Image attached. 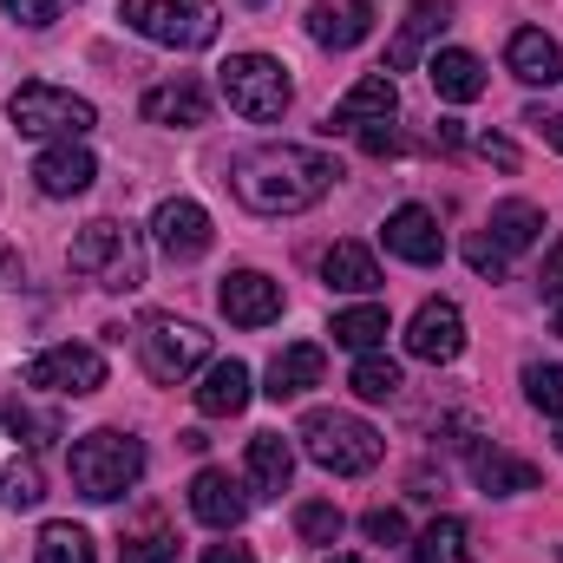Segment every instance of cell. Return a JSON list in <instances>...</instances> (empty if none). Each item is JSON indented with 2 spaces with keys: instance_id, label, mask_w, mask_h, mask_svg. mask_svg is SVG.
I'll return each mask as SVG.
<instances>
[{
  "instance_id": "obj_1",
  "label": "cell",
  "mask_w": 563,
  "mask_h": 563,
  "mask_svg": "<svg viewBox=\"0 0 563 563\" xmlns=\"http://www.w3.org/2000/svg\"><path fill=\"white\" fill-rule=\"evenodd\" d=\"M341 184V164L314 144H256L250 157H236L230 170V190L243 210L256 217H301L314 210L328 190Z\"/></svg>"
},
{
  "instance_id": "obj_2",
  "label": "cell",
  "mask_w": 563,
  "mask_h": 563,
  "mask_svg": "<svg viewBox=\"0 0 563 563\" xmlns=\"http://www.w3.org/2000/svg\"><path fill=\"white\" fill-rule=\"evenodd\" d=\"M73 492L92 498V505H119L132 485L144 478V439L119 432V426H99L86 439H73Z\"/></svg>"
},
{
  "instance_id": "obj_3",
  "label": "cell",
  "mask_w": 563,
  "mask_h": 563,
  "mask_svg": "<svg viewBox=\"0 0 563 563\" xmlns=\"http://www.w3.org/2000/svg\"><path fill=\"white\" fill-rule=\"evenodd\" d=\"M66 263H73V276H86L92 288H106V295H132V288H144V243H139V230L119 223V217L86 223V230L73 236Z\"/></svg>"
},
{
  "instance_id": "obj_4",
  "label": "cell",
  "mask_w": 563,
  "mask_h": 563,
  "mask_svg": "<svg viewBox=\"0 0 563 563\" xmlns=\"http://www.w3.org/2000/svg\"><path fill=\"white\" fill-rule=\"evenodd\" d=\"M119 20L132 33H144L151 46H170V53H203L223 33L217 0H119Z\"/></svg>"
},
{
  "instance_id": "obj_5",
  "label": "cell",
  "mask_w": 563,
  "mask_h": 563,
  "mask_svg": "<svg viewBox=\"0 0 563 563\" xmlns=\"http://www.w3.org/2000/svg\"><path fill=\"white\" fill-rule=\"evenodd\" d=\"M301 452L321 465V472H334V478H361V472H374L380 465V452H387V439L374 432L367 420H354V413H308L301 420Z\"/></svg>"
},
{
  "instance_id": "obj_6",
  "label": "cell",
  "mask_w": 563,
  "mask_h": 563,
  "mask_svg": "<svg viewBox=\"0 0 563 563\" xmlns=\"http://www.w3.org/2000/svg\"><path fill=\"white\" fill-rule=\"evenodd\" d=\"M217 86H223L230 112L250 119V125H276L282 112H288V99H295L288 66L269 59V53H230V59L217 66Z\"/></svg>"
},
{
  "instance_id": "obj_7",
  "label": "cell",
  "mask_w": 563,
  "mask_h": 563,
  "mask_svg": "<svg viewBox=\"0 0 563 563\" xmlns=\"http://www.w3.org/2000/svg\"><path fill=\"white\" fill-rule=\"evenodd\" d=\"M7 119H13V132H20V139H46V144L86 139V132L99 125L92 99H79V92H66V86H46V79L20 86V92L7 99Z\"/></svg>"
},
{
  "instance_id": "obj_8",
  "label": "cell",
  "mask_w": 563,
  "mask_h": 563,
  "mask_svg": "<svg viewBox=\"0 0 563 563\" xmlns=\"http://www.w3.org/2000/svg\"><path fill=\"white\" fill-rule=\"evenodd\" d=\"M139 361L157 387H177V380H190L210 361V334L197 321H184V314H144L139 321Z\"/></svg>"
},
{
  "instance_id": "obj_9",
  "label": "cell",
  "mask_w": 563,
  "mask_h": 563,
  "mask_svg": "<svg viewBox=\"0 0 563 563\" xmlns=\"http://www.w3.org/2000/svg\"><path fill=\"white\" fill-rule=\"evenodd\" d=\"M26 387L40 394H59V400H86L106 387V354L86 347V341H59V347H40L26 361Z\"/></svg>"
},
{
  "instance_id": "obj_10",
  "label": "cell",
  "mask_w": 563,
  "mask_h": 563,
  "mask_svg": "<svg viewBox=\"0 0 563 563\" xmlns=\"http://www.w3.org/2000/svg\"><path fill=\"white\" fill-rule=\"evenodd\" d=\"M210 210L197 203V197H164L157 210H151V243L170 256V263H197L203 250H210Z\"/></svg>"
},
{
  "instance_id": "obj_11",
  "label": "cell",
  "mask_w": 563,
  "mask_h": 563,
  "mask_svg": "<svg viewBox=\"0 0 563 563\" xmlns=\"http://www.w3.org/2000/svg\"><path fill=\"white\" fill-rule=\"evenodd\" d=\"M459 347H465V314H459V301H452V295L420 301L413 321H407V354L445 367V361H459Z\"/></svg>"
},
{
  "instance_id": "obj_12",
  "label": "cell",
  "mask_w": 563,
  "mask_h": 563,
  "mask_svg": "<svg viewBox=\"0 0 563 563\" xmlns=\"http://www.w3.org/2000/svg\"><path fill=\"white\" fill-rule=\"evenodd\" d=\"M394 119H400V86H394V73L380 66V73L354 79V86L334 99L328 132H367V125H394Z\"/></svg>"
},
{
  "instance_id": "obj_13",
  "label": "cell",
  "mask_w": 563,
  "mask_h": 563,
  "mask_svg": "<svg viewBox=\"0 0 563 563\" xmlns=\"http://www.w3.org/2000/svg\"><path fill=\"white\" fill-rule=\"evenodd\" d=\"M217 308L230 328H269L282 321V282H269L263 269H230L217 288Z\"/></svg>"
},
{
  "instance_id": "obj_14",
  "label": "cell",
  "mask_w": 563,
  "mask_h": 563,
  "mask_svg": "<svg viewBox=\"0 0 563 563\" xmlns=\"http://www.w3.org/2000/svg\"><path fill=\"white\" fill-rule=\"evenodd\" d=\"M380 243H387V256H400V263H413V269L445 263V230H439V217H432L426 203H400V210L387 217Z\"/></svg>"
},
{
  "instance_id": "obj_15",
  "label": "cell",
  "mask_w": 563,
  "mask_h": 563,
  "mask_svg": "<svg viewBox=\"0 0 563 563\" xmlns=\"http://www.w3.org/2000/svg\"><path fill=\"white\" fill-rule=\"evenodd\" d=\"M92 177H99V157L86 151L79 139H66V144H46L40 157H33V190L40 197H86L92 190Z\"/></svg>"
},
{
  "instance_id": "obj_16",
  "label": "cell",
  "mask_w": 563,
  "mask_h": 563,
  "mask_svg": "<svg viewBox=\"0 0 563 563\" xmlns=\"http://www.w3.org/2000/svg\"><path fill=\"white\" fill-rule=\"evenodd\" d=\"M190 518L210 525V531H236V525L250 518V492H243V478H230L223 465H203V472L190 478Z\"/></svg>"
},
{
  "instance_id": "obj_17",
  "label": "cell",
  "mask_w": 563,
  "mask_h": 563,
  "mask_svg": "<svg viewBox=\"0 0 563 563\" xmlns=\"http://www.w3.org/2000/svg\"><path fill=\"white\" fill-rule=\"evenodd\" d=\"M445 26H452V0H413L400 33H394V46H387V73H413Z\"/></svg>"
},
{
  "instance_id": "obj_18",
  "label": "cell",
  "mask_w": 563,
  "mask_h": 563,
  "mask_svg": "<svg viewBox=\"0 0 563 563\" xmlns=\"http://www.w3.org/2000/svg\"><path fill=\"white\" fill-rule=\"evenodd\" d=\"M465 465H472V478H478L485 498H518V492H538V485H544V472H538L531 459L505 452V445H472Z\"/></svg>"
},
{
  "instance_id": "obj_19",
  "label": "cell",
  "mask_w": 563,
  "mask_h": 563,
  "mask_svg": "<svg viewBox=\"0 0 563 563\" xmlns=\"http://www.w3.org/2000/svg\"><path fill=\"white\" fill-rule=\"evenodd\" d=\"M144 125H164V132H197L210 125V92L197 79H170V86H151L144 92Z\"/></svg>"
},
{
  "instance_id": "obj_20",
  "label": "cell",
  "mask_w": 563,
  "mask_h": 563,
  "mask_svg": "<svg viewBox=\"0 0 563 563\" xmlns=\"http://www.w3.org/2000/svg\"><path fill=\"white\" fill-rule=\"evenodd\" d=\"M426 79H432V92L445 99V106H472V99H485V59L478 53H465V46H439L432 59H426Z\"/></svg>"
},
{
  "instance_id": "obj_21",
  "label": "cell",
  "mask_w": 563,
  "mask_h": 563,
  "mask_svg": "<svg viewBox=\"0 0 563 563\" xmlns=\"http://www.w3.org/2000/svg\"><path fill=\"white\" fill-rule=\"evenodd\" d=\"M505 66H511L525 86H558L563 79V46L544 26H518V33L505 40Z\"/></svg>"
},
{
  "instance_id": "obj_22",
  "label": "cell",
  "mask_w": 563,
  "mask_h": 563,
  "mask_svg": "<svg viewBox=\"0 0 563 563\" xmlns=\"http://www.w3.org/2000/svg\"><path fill=\"white\" fill-rule=\"evenodd\" d=\"M374 33V0H347V7H308V40L328 46V53H347Z\"/></svg>"
},
{
  "instance_id": "obj_23",
  "label": "cell",
  "mask_w": 563,
  "mask_h": 563,
  "mask_svg": "<svg viewBox=\"0 0 563 563\" xmlns=\"http://www.w3.org/2000/svg\"><path fill=\"white\" fill-rule=\"evenodd\" d=\"M321 374H328V354L314 341H295V347H282L276 361H269V374H263L269 387L263 394L269 400H301L308 387H321Z\"/></svg>"
},
{
  "instance_id": "obj_24",
  "label": "cell",
  "mask_w": 563,
  "mask_h": 563,
  "mask_svg": "<svg viewBox=\"0 0 563 563\" xmlns=\"http://www.w3.org/2000/svg\"><path fill=\"white\" fill-rule=\"evenodd\" d=\"M544 230H551V217H544V203H531V197H505V203H492V223H485V236H492L505 256L531 250Z\"/></svg>"
},
{
  "instance_id": "obj_25",
  "label": "cell",
  "mask_w": 563,
  "mask_h": 563,
  "mask_svg": "<svg viewBox=\"0 0 563 563\" xmlns=\"http://www.w3.org/2000/svg\"><path fill=\"white\" fill-rule=\"evenodd\" d=\"M295 478V445L282 432H256L250 439V498H282Z\"/></svg>"
},
{
  "instance_id": "obj_26",
  "label": "cell",
  "mask_w": 563,
  "mask_h": 563,
  "mask_svg": "<svg viewBox=\"0 0 563 563\" xmlns=\"http://www.w3.org/2000/svg\"><path fill=\"white\" fill-rule=\"evenodd\" d=\"M243 407H250V367L243 361H210V374L197 387V413L203 420H230Z\"/></svg>"
},
{
  "instance_id": "obj_27",
  "label": "cell",
  "mask_w": 563,
  "mask_h": 563,
  "mask_svg": "<svg viewBox=\"0 0 563 563\" xmlns=\"http://www.w3.org/2000/svg\"><path fill=\"white\" fill-rule=\"evenodd\" d=\"M321 282L341 288V295H374V288H380V263H374L367 243H334V250L321 256Z\"/></svg>"
},
{
  "instance_id": "obj_28",
  "label": "cell",
  "mask_w": 563,
  "mask_h": 563,
  "mask_svg": "<svg viewBox=\"0 0 563 563\" xmlns=\"http://www.w3.org/2000/svg\"><path fill=\"white\" fill-rule=\"evenodd\" d=\"M328 334H334V347H347V354H380L387 334H394V321H387L380 301H361V308H341Z\"/></svg>"
},
{
  "instance_id": "obj_29",
  "label": "cell",
  "mask_w": 563,
  "mask_h": 563,
  "mask_svg": "<svg viewBox=\"0 0 563 563\" xmlns=\"http://www.w3.org/2000/svg\"><path fill=\"white\" fill-rule=\"evenodd\" d=\"M413 563H472V531L465 518H432L420 538H413Z\"/></svg>"
},
{
  "instance_id": "obj_30",
  "label": "cell",
  "mask_w": 563,
  "mask_h": 563,
  "mask_svg": "<svg viewBox=\"0 0 563 563\" xmlns=\"http://www.w3.org/2000/svg\"><path fill=\"white\" fill-rule=\"evenodd\" d=\"M347 387H354L367 407H387V400H400L407 374H400V361H387V354H361L354 374H347Z\"/></svg>"
},
{
  "instance_id": "obj_31",
  "label": "cell",
  "mask_w": 563,
  "mask_h": 563,
  "mask_svg": "<svg viewBox=\"0 0 563 563\" xmlns=\"http://www.w3.org/2000/svg\"><path fill=\"white\" fill-rule=\"evenodd\" d=\"M33 563H99V551H92V538H86L79 525L53 518V525L40 531V544H33Z\"/></svg>"
},
{
  "instance_id": "obj_32",
  "label": "cell",
  "mask_w": 563,
  "mask_h": 563,
  "mask_svg": "<svg viewBox=\"0 0 563 563\" xmlns=\"http://www.w3.org/2000/svg\"><path fill=\"white\" fill-rule=\"evenodd\" d=\"M7 432L26 445V452H40V445H53V439H66V426L59 413H46V407H26V400H13L7 407Z\"/></svg>"
},
{
  "instance_id": "obj_33",
  "label": "cell",
  "mask_w": 563,
  "mask_h": 563,
  "mask_svg": "<svg viewBox=\"0 0 563 563\" xmlns=\"http://www.w3.org/2000/svg\"><path fill=\"white\" fill-rule=\"evenodd\" d=\"M341 531H347L341 505H328V498L295 505V538H301V544H341Z\"/></svg>"
},
{
  "instance_id": "obj_34",
  "label": "cell",
  "mask_w": 563,
  "mask_h": 563,
  "mask_svg": "<svg viewBox=\"0 0 563 563\" xmlns=\"http://www.w3.org/2000/svg\"><path fill=\"white\" fill-rule=\"evenodd\" d=\"M40 498H46V478H40V465H33V459L0 465V505H7V511H33Z\"/></svg>"
},
{
  "instance_id": "obj_35",
  "label": "cell",
  "mask_w": 563,
  "mask_h": 563,
  "mask_svg": "<svg viewBox=\"0 0 563 563\" xmlns=\"http://www.w3.org/2000/svg\"><path fill=\"white\" fill-rule=\"evenodd\" d=\"M525 400H531L538 413L563 420V367L558 361H531V367H525Z\"/></svg>"
},
{
  "instance_id": "obj_36",
  "label": "cell",
  "mask_w": 563,
  "mask_h": 563,
  "mask_svg": "<svg viewBox=\"0 0 563 563\" xmlns=\"http://www.w3.org/2000/svg\"><path fill=\"white\" fill-rule=\"evenodd\" d=\"M0 7H7V20H13V26H26V33H46V26H53V20H59L73 0H0Z\"/></svg>"
},
{
  "instance_id": "obj_37",
  "label": "cell",
  "mask_w": 563,
  "mask_h": 563,
  "mask_svg": "<svg viewBox=\"0 0 563 563\" xmlns=\"http://www.w3.org/2000/svg\"><path fill=\"white\" fill-rule=\"evenodd\" d=\"M119 563H177V538L170 531H144V538H132L119 551Z\"/></svg>"
},
{
  "instance_id": "obj_38",
  "label": "cell",
  "mask_w": 563,
  "mask_h": 563,
  "mask_svg": "<svg viewBox=\"0 0 563 563\" xmlns=\"http://www.w3.org/2000/svg\"><path fill=\"white\" fill-rule=\"evenodd\" d=\"M465 263H472V269H478V276L505 282V263H511V256H505V250H498V243H492V236H485V230H478V236H472V243H465Z\"/></svg>"
},
{
  "instance_id": "obj_39",
  "label": "cell",
  "mask_w": 563,
  "mask_h": 563,
  "mask_svg": "<svg viewBox=\"0 0 563 563\" xmlns=\"http://www.w3.org/2000/svg\"><path fill=\"white\" fill-rule=\"evenodd\" d=\"M361 531H367L374 544H407V518H400L394 505H380V511H367V518H361Z\"/></svg>"
},
{
  "instance_id": "obj_40",
  "label": "cell",
  "mask_w": 563,
  "mask_h": 563,
  "mask_svg": "<svg viewBox=\"0 0 563 563\" xmlns=\"http://www.w3.org/2000/svg\"><path fill=\"white\" fill-rule=\"evenodd\" d=\"M478 157H485V164H498V170H518V144L511 139H498V132H478Z\"/></svg>"
},
{
  "instance_id": "obj_41",
  "label": "cell",
  "mask_w": 563,
  "mask_h": 563,
  "mask_svg": "<svg viewBox=\"0 0 563 563\" xmlns=\"http://www.w3.org/2000/svg\"><path fill=\"white\" fill-rule=\"evenodd\" d=\"M525 125H531L538 139L551 144V151H563V112H544V106H531V112H525Z\"/></svg>"
},
{
  "instance_id": "obj_42",
  "label": "cell",
  "mask_w": 563,
  "mask_h": 563,
  "mask_svg": "<svg viewBox=\"0 0 563 563\" xmlns=\"http://www.w3.org/2000/svg\"><path fill=\"white\" fill-rule=\"evenodd\" d=\"M538 282H544V295H558V301H563V243L551 250V256H544V269H538Z\"/></svg>"
},
{
  "instance_id": "obj_43",
  "label": "cell",
  "mask_w": 563,
  "mask_h": 563,
  "mask_svg": "<svg viewBox=\"0 0 563 563\" xmlns=\"http://www.w3.org/2000/svg\"><path fill=\"white\" fill-rule=\"evenodd\" d=\"M203 563H256V558H250V544H210Z\"/></svg>"
},
{
  "instance_id": "obj_44",
  "label": "cell",
  "mask_w": 563,
  "mask_h": 563,
  "mask_svg": "<svg viewBox=\"0 0 563 563\" xmlns=\"http://www.w3.org/2000/svg\"><path fill=\"white\" fill-rule=\"evenodd\" d=\"M354 139H361L367 151H374V157H380V151H394V125H367V132H354Z\"/></svg>"
},
{
  "instance_id": "obj_45",
  "label": "cell",
  "mask_w": 563,
  "mask_h": 563,
  "mask_svg": "<svg viewBox=\"0 0 563 563\" xmlns=\"http://www.w3.org/2000/svg\"><path fill=\"white\" fill-rule=\"evenodd\" d=\"M13 282H20V263H13V256H0V288H13Z\"/></svg>"
},
{
  "instance_id": "obj_46",
  "label": "cell",
  "mask_w": 563,
  "mask_h": 563,
  "mask_svg": "<svg viewBox=\"0 0 563 563\" xmlns=\"http://www.w3.org/2000/svg\"><path fill=\"white\" fill-rule=\"evenodd\" d=\"M551 334H563V301L551 308Z\"/></svg>"
},
{
  "instance_id": "obj_47",
  "label": "cell",
  "mask_w": 563,
  "mask_h": 563,
  "mask_svg": "<svg viewBox=\"0 0 563 563\" xmlns=\"http://www.w3.org/2000/svg\"><path fill=\"white\" fill-rule=\"evenodd\" d=\"M328 563H367V558H328Z\"/></svg>"
},
{
  "instance_id": "obj_48",
  "label": "cell",
  "mask_w": 563,
  "mask_h": 563,
  "mask_svg": "<svg viewBox=\"0 0 563 563\" xmlns=\"http://www.w3.org/2000/svg\"><path fill=\"white\" fill-rule=\"evenodd\" d=\"M558 452H563V432H558Z\"/></svg>"
},
{
  "instance_id": "obj_49",
  "label": "cell",
  "mask_w": 563,
  "mask_h": 563,
  "mask_svg": "<svg viewBox=\"0 0 563 563\" xmlns=\"http://www.w3.org/2000/svg\"><path fill=\"white\" fill-rule=\"evenodd\" d=\"M250 7H263V0H250Z\"/></svg>"
}]
</instances>
